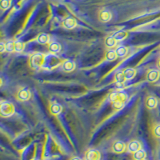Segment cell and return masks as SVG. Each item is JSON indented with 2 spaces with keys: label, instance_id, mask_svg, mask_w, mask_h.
I'll use <instances>...</instances> for the list:
<instances>
[{
  "label": "cell",
  "instance_id": "6da1fadb",
  "mask_svg": "<svg viewBox=\"0 0 160 160\" xmlns=\"http://www.w3.org/2000/svg\"><path fill=\"white\" fill-rule=\"evenodd\" d=\"M44 62H45V55L40 54V53H37V54L33 55L30 59L31 67L32 68H35V69H38V68H42L44 65Z\"/></svg>",
  "mask_w": 160,
  "mask_h": 160
},
{
  "label": "cell",
  "instance_id": "7a4b0ae2",
  "mask_svg": "<svg viewBox=\"0 0 160 160\" xmlns=\"http://www.w3.org/2000/svg\"><path fill=\"white\" fill-rule=\"evenodd\" d=\"M0 113L3 117H9L15 113V107L11 102H3L0 106Z\"/></svg>",
  "mask_w": 160,
  "mask_h": 160
},
{
  "label": "cell",
  "instance_id": "3957f363",
  "mask_svg": "<svg viewBox=\"0 0 160 160\" xmlns=\"http://www.w3.org/2000/svg\"><path fill=\"white\" fill-rule=\"evenodd\" d=\"M126 149H127L126 143L120 140L114 142L111 146V151L115 154H122V153L125 152Z\"/></svg>",
  "mask_w": 160,
  "mask_h": 160
},
{
  "label": "cell",
  "instance_id": "277c9868",
  "mask_svg": "<svg viewBox=\"0 0 160 160\" xmlns=\"http://www.w3.org/2000/svg\"><path fill=\"white\" fill-rule=\"evenodd\" d=\"M101 153L96 149H89L85 152L84 160H100Z\"/></svg>",
  "mask_w": 160,
  "mask_h": 160
},
{
  "label": "cell",
  "instance_id": "5b68a950",
  "mask_svg": "<svg viewBox=\"0 0 160 160\" xmlns=\"http://www.w3.org/2000/svg\"><path fill=\"white\" fill-rule=\"evenodd\" d=\"M111 102H125L128 99V95L122 92H114L110 95Z\"/></svg>",
  "mask_w": 160,
  "mask_h": 160
},
{
  "label": "cell",
  "instance_id": "8992f818",
  "mask_svg": "<svg viewBox=\"0 0 160 160\" xmlns=\"http://www.w3.org/2000/svg\"><path fill=\"white\" fill-rule=\"evenodd\" d=\"M111 17H112V15H111V11H108V10H102L98 13V19L102 22H109L111 19Z\"/></svg>",
  "mask_w": 160,
  "mask_h": 160
},
{
  "label": "cell",
  "instance_id": "52a82bcc",
  "mask_svg": "<svg viewBox=\"0 0 160 160\" xmlns=\"http://www.w3.org/2000/svg\"><path fill=\"white\" fill-rule=\"evenodd\" d=\"M31 98V92L27 88H22L17 93V98L20 101H27Z\"/></svg>",
  "mask_w": 160,
  "mask_h": 160
},
{
  "label": "cell",
  "instance_id": "ba28073f",
  "mask_svg": "<svg viewBox=\"0 0 160 160\" xmlns=\"http://www.w3.org/2000/svg\"><path fill=\"white\" fill-rule=\"evenodd\" d=\"M140 149H141V143L137 140H132L128 145V151L130 153H132V154L139 151Z\"/></svg>",
  "mask_w": 160,
  "mask_h": 160
},
{
  "label": "cell",
  "instance_id": "9c48e42d",
  "mask_svg": "<svg viewBox=\"0 0 160 160\" xmlns=\"http://www.w3.org/2000/svg\"><path fill=\"white\" fill-rule=\"evenodd\" d=\"M62 25L67 29H73V28H75L76 27L77 22L75 18H71V17H68V18H66L63 20Z\"/></svg>",
  "mask_w": 160,
  "mask_h": 160
},
{
  "label": "cell",
  "instance_id": "30bf717a",
  "mask_svg": "<svg viewBox=\"0 0 160 160\" xmlns=\"http://www.w3.org/2000/svg\"><path fill=\"white\" fill-rule=\"evenodd\" d=\"M160 77V73L158 71L156 70H151L148 73V76L147 78L150 82H155L158 81Z\"/></svg>",
  "mask_w": 160,
  "mask_h": 160
},
{
  "label": "cell",
  "instance_id": "8fae6325",
  "mask_svg": "<svg viewBox=\"0 0 160 160\" xmlns=\"http://www.w3.org/2000/svg\"><path fill=\"white\" fill-rule=\"evenodd\" d=\"M146 105H147V108L148 109H154L158 105V100L154 96L148 97L147 102H146Z\"/></svg>",
  "mask_w": 160,
  "mask_h": 160
},
{
  "label": "cell",
  "instance_id": "7c38bea8",
  "mask_svg": "<svg viewBox=\"0 0 160 160\" xmlns=\"http://www.w3.org/2000/svg\"><path fill=\"white\" fill-rule=\"evenodd\" d=\"M62 106L58 103H53L51 104L50 107V111L52 115H59L60 113L62 112Z\"/></svg>",
  "mask_w": 160,
  "mask_h": 160
},
{
  "label": "cell",
  "instance_id": "4fadbf2b",
  "mask_svg": "<svg viewBox=\"0 0 160 160\" xmlns=\"http://www.w3.org/2000/svg\"><path fill=\"white\" fill-rule=\"evenodd\" d=\"M75 68V62H72V61H65V62H62V69L64 70L67 72H71V71H74Z\"/></svg>",
  "mask_w": 160,
  "mask_h": 160
},
{
  "label": "cell",
  "instance_id": "5bb4252c",
  "mask_svg": "<svg viewBox=\"0 0 160 160\" xmlns=\"http://www.w3.org/2000/svg\"><path fill=\"white\" fill-rule=\"evenodd\" d=\"M122 73H123L126 79H132L135 76L136 71L132 68H126L125 70H123Z\"/></svg>",
  "mask_w": 160,
  "mask_h": 160
},
{
  "label": "cell",
  "instance_id": "9a60e30c",
  "mask_svg": "<svg viewBox=\"0 0 160 160\" xmlns=\"http://www.w3.org/2000/svg\"><path fill=\"white\" fill-rule=\"evenodd\" d=\"M48 49H49L50 52L52 54H56L61 51V46L58 42H51L49 44Z\"/></svg>",
  "mask_w": 160,
  "mask_h": 160
},
{
  "label": "cell",
  "instance_id": "2e32d148",
  "mask_svg": "<svg viewBox=\"0 0 160 160\" xmlns=\"http://www.w3.org/2000/svg\"><path fill=\"white\" fill-rule=\"evenodd\" d=\"M37 42L40 44H47L49 42L50 38L49 35H47V34H44V33H42L40 35H38L37 37Z\"/></svg>",
  "mask_w": 160,
  "mask_h": 160
},
{
  "label": "cell",
  "instance_id": "e0dca14e",
  "mask_svg": "<svg viewBox=\"0 0 160 160\" xmlns=\"http://www.w3.org/2000/svg\"><path fill=\"white\" fill-rule=\"evenodd\" d=\"M113 37L116 39V41H122L128 37V32L125 31H118L113 35Z\"/></svg>",
  "mask_w": 160,
  "mask_h": 160
},
{
  "label": "cell",
  "instance_id": "ac0fdd59",
  "mask_svg": "<svg viewBox=\"0 0 160 160\" xmlns=\"http://www.w3.org/2000/svg\"><path fill=\"white\" fill-rule=\"evenodd\" d=\"M106 59L109 61V62H112V61H115L117 58L118 55H117L115 51H108V52L106 53L105 55Z\"/></svg>",
  "mask_w": 160,
  "mask_h": 160
},
{
  "label": "cell",
  "instance_id": "d6986e66",
  "mask_svg": "<svg viewBox=\"0 0 160 160\" xmlns=\"http://www.w3.org/2000/svg\"><path fill=\"white\" fill-rule=\"evenodd\" d=\"M115 52H116L118 57H124L128 54V49L123 46H120V47L116 48Z\"/></svg>",
  "mask_w": 160,
  "mask_h": 160
},
{
  "label": "cell",
  "instance_id": "ffe728a7",
  "mask_svg": "<svg viewBox=\"0 0 160 160\" xmlns=\"http://www.w3.org/2000/svg\"><path fill=\"white\" fill-rule=\"evenodd\" d=\"M117 43V41L113 36L108 37L105 40V44L108 48H114Z\"/></svg>",
  "mask_w": 160,
  "mask_h": 160
},
{
  "label": "cell",
  "instance_id": "44dd1931",
  "mask_svg": "<svg viewBox=\"0 0 160 160\" xmlns=\"http://www.w3.org/2000/svg\"><path fill=\"white\" fill-rule=\"evenodd\" d=\"M146 157H147L146 151L142 149H140L139 151H136V152L133 154V158L135 159H142V158H145Z\"/></svg>",
  "mask_w": 160,
  "mask_h": 160
},
{
  "label": "cell",
  "instance_id": "7402d4cb",
  "mask_svg": "<svg viewBox=\"0 0 160 160\" xmlns=\"http://www.w3.org/2000/svg\"><path fill=\"white\" fill-rule=\"evenodd\" d=\"M115 80L117 81V82H120V83H123L125 82V80H127L122 71H120V72L115 74Z\"/></svg>",
  "mask_w": 160,
  "mask_h": 160
},
{
  "label": "cell",
  "instance_id": "603a6c76",
  "mask_svg": "<svg viewBox=\"0 0 160 160\" xmlns=\"http://www.w3.org/2000/svg\"><path fill=\"white\" fill-rule=\"evenodd\" d=\"M11 0H1L0 2V7L2 10H7L11 7Z\"/></svg>",
  "mask_w": 160,
  "mask_h": 160
},
{
  "label": "cell",
  "instance_id": "cb8c5ba5",
  "mask_svg": "<svg viewBox=\"0 0 160 160\" xmlns=\"http://www.w3.org/2000/svg\"><path fill=\"white\" fill-rule=\"evenodd\" d=\"M5 45H6V51H8V52H12L13 51H15V42L10 41V42H7Z\"/></svg>",
  "mask_w": 160,
  "mask_h": 160
},
{
  "label": "cell",
  "instance_id": "d4e9b609",
  "mask_svg": "<svg viewBox=\"0 0 160 160\" xmlns=\"http://www.w3.org/2000/svg\"><path fill=\"white\" fill-rule=\"evenodd\" d=\"M24 47H25V44H24L22 42H15V51H16V52H22L24 49Z\"/></svg>",
  "mask_w": 160,
  "mask_h": 160
},
{
  "label": "cell",
  "instance_id": "484cf974",
  "mask_svg": "<svg viewBox=\"0 0 160 160\" xmlns=\"http://www.w3.org/2000/svg\"><path fill=\"white\" fill-rule=\"evenodd\" d=\"M124 102H112V108H114L116 111H118V110L122 109L123 108Z\"/></svg>",
  "mask_w": 160,
  "mask_h": 160
},
{
  "label": "cell",
  "instance_id": "4316f807",
  "mask_svg": "<svg viewBox=\"0 0 160 160\" xmlns=\"http://www.w3.org/2000/svg\"><path fill=\"white\" fill-rule=\"evenodd\" d=\"M153 135L155 138H160V125L155 126L153 130Z\"/></svg>",
  "mask_w": 160,
  "mask_h": 160
},
{
  "label": "cell",
  "instance_id": "83f0119b",
  "mask_svg": "<svg viewBox=\"0 0 160 160\" xmlns=\"http://www.w3.org/2000/svg\"><path fill=\"white\" fill-rule=\"evenodd\" d=\"M6 51V45L4 43H1L0 44V52L2 53Z\"/></svg>",
  "mask_w": 160,
  "mask_h": 160
},
{
  "label": "cell",
  "instance_id": "f1b7e54d",
  "mask_svg": "<svg viewBox=\"0 0 160 160\" xmlns=\"http://www.w3.org/2000/svg\"><path fill=\"white\" fill-rule=\"evenodd\" d=\"M157 68L160 70V58H158V61H157Z\"/></svg>",
  "mask_w": 160,
  "mask_h": 160
},
{
  "label": "cell",
  "instance_id": "f546056e",
  "mask_svg": "<svg viewBox=\"0 0 160 160\" xmlns=\"http://www.w3.org/2000/svg\"><path fill=\"white\" fill-rule=\"evenodd\" d=\"M70 160H82L80 158H78V157H74V158H71Z\"/></svg>",
  "mask_w": 160,
  "mask_h": 160
},
{
  "label": "cell",
  "instance_id": "4dcf8cb0",
  "mask_svg": "<svg viewBox=\"0 0 160 160\" xmlns=\"http://www.w3.org/2000/svg\"><path fill=\"white\" fill-rule=\"evenodd\" d=\"M135 160H146L145 158H142V159H135Z\"/></svg>",
  "mask_w": 160,
  "mask_h": 160
}]
</instances>
